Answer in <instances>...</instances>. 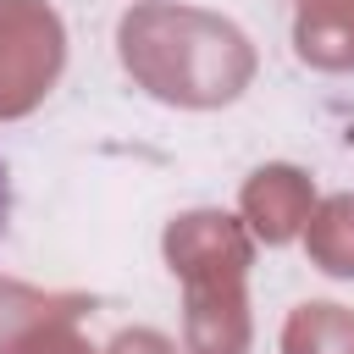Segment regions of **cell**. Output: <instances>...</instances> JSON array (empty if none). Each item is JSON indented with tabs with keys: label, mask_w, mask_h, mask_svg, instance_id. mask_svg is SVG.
<instances>
[{
	"label": "cell",
	"mask_w": 354,
	"mask_h": 354,
	"mask_svg": "<svg viewBox=\"0 0 354 354\" xmlns=\"http://www.w3.org/2000/svg\"><path fill=\"white\" fill-rule=\"evenodd\" d=\"M6 221H11V177L0 166V238H6Z\"/></svg>",
	"instance_id": "cell-1"
}]
</instances>
